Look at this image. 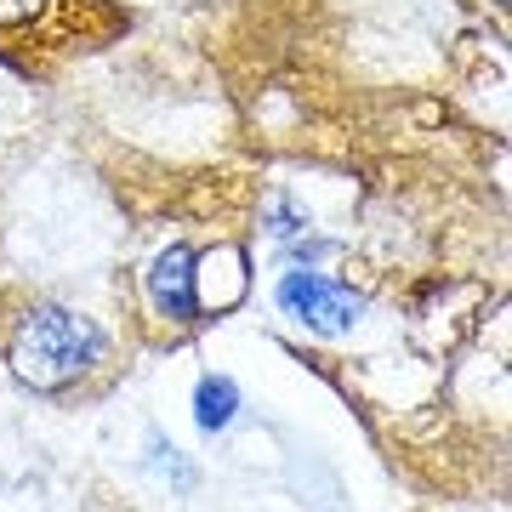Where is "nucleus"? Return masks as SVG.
<instances>
[{
	"label": "nucleus",
	"mask_w": 512,
	"mask_h": 512,
	"mask_svg": "<svg viewBox=\"0 0 512 512\" xmlns=\"http://www.w3.org/2000/svg\"><path fill=\"white\" fill-rule=\"evenodd\" d=\"M97 353H103V336H97L92 319L52 308V302L29 313L18 325V336H12V370H18L23 387H40V393L80 382L97 365Z\"/></svg>",
	"instance_id": "nucleus-1"
},
{
	"label": "nucleus",
	"mask_w": 512,
	"mask_h": 512,
	"mask_svg": "<svg viewBox=\"0 0 512 512\" xmlns=\"http://www.w3.org/2000/svg\"><path fill=\"white\" fill-rule=\"evenodd\" d=\"M74 18V0H0V35L29 40V35H57Z\"/></svg>",
	"instance_id": "nucleus-4"
},
{
	"label": "nucleus",
	"mask_w": 512,
	"mask_h": 512,
	"mask_svg": "<svg viewBox=\"0 0 512 512\" xmlns=\"http://www.w3.org/2000/svg\"><path fill=\"white\" fill-rule=\"evenodd\" d=\"M148 296H154V308L165 319H177V325H194V251L188 245H171V251L154 256V268H148Z\"/></svg>",
	"instance_id": "nucleus-3"
},
{
	"label": "nucleus",
	"mask_w": 512,
	"mask_h": 512,
	"mask_svg": "<svg viewBox=\"0 0 512 512\" xmlns=\"http://www.w3.org/2000/svg\"><path fill=\"white\" fill-rule=\"evenodd\" d=\"M279 308L296 313L302 325H313L319 336H342V330L365 313V302L336 285V279H319V274H285L279 279Z\"/></svg>",
	"instance_id": "nucleus-2"
},
{
	"label": "nucleus",
	"mask_w": 512,
	"mask_h": 512,
	"mask_svg": "<svg viewBox=\"0 0 512 512\" xmlns=\"http://www.w3.org/2000/svg\"><path fill=\"white\" fill-rule=\"evenodd\" d=\"M154 456H160V473H171V478H177V484H194V473H188L183 461H177V450H165V444L154 439Z\"/></svg>",
	"instance_id": "nucleus-6"
},
{
	"label": "nucleus",
	"mask_w": 512,
	"mask_h": 512,
	"mask_svg": "<svg viewBox=\"0 0 512 512\" xmlns=\"http://www.w3.org/2000/svg\"><path fill=\"white\" fill-rule=\"evenodd\" d=\"M234 410H239L234 382H228V376H205V382H200V393H194V416H200V427H205V433H217V427H228V421H234Z\"/></svg>",
	"instance_id": "nucleus-5"
}]
</instances>
